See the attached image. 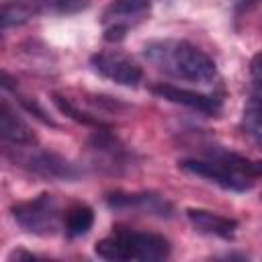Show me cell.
I'll return each mask as SVG.
<instances>
[{
    "mask_svg": "<svg viewBox=\"0 0 262 262\" xmlns=\"http://www.w3.org/2000/svg\"><path fill=\"white\" fill-rule=\"evenodd\" d=\"M149 0H111L100 16L104 39L111 43L123 41L131 29L149 18Z\"/></svg>",
    "mask_w": 262,
    "mask_h": 262,
    "instance_id": "obj_5",
    "label": "cell"
},
{
    "mask_svg": "<svg viewBox=\"0 0 262 262\" xmlns=\"http://www.w3.org/2000/svg\"><path fill=\"white\" fill-rule=\"evenodd\" d=\"M0 135L6 143H12L14 147H33L37 143L33 129L18 117L8 100H2L0 104Z\"/></svg>",
    "mask_w": 262,
    "mask_h": 262,
    "instance_id": "obj_12",
    "label": "cell"
},
{
    "mask_svg": "<svg viewBox=\"0 0 262 262\" xmlns=\"http://www.w3.org/2000/svg\"><path fill=\"white\" fill-rule=\"evenodd\" d=\"M51 100H53V104L57 106L59 113H63L66 117L74 119V121L80 123V125H90V127H96V129H98V127H106L104 121H102L94 111L82 108L74 98H70V96H66V94L53 92V94H51Z\"/></svg>",
    "mask_w": 262,
    "mask_h": 262,
    "instance_id": "obj_15",
    "label": "cell"
},
{
    "mask_svg": "<svg viewBox=\"0 0 262 262\" xmlns=\"http://www.w3.org/2000/svg\"><path fill=\"white\" fill-rule=\"evenodd\" d=\"M16 162L25 166L29 172H33L35 176H41L47 180H70L72 182L80 178L82 174V170L76 164L47 149H33L25 156H16Z\"/></svg>",
    "mask_w": 262,
    "mask_h": 262,
    "instance_id": "obj_8",
    "label": "cell"
},
{
    "mask_svg": "<svg viewBox=\"0 0 262 262\" xmlns=\"http://www.w3.org/2000/svg\"><path fill=\"white\" fill-rule=\"evenodd\" d=\"M20 258H29V260H33V258H37V254H33V252H25V250H14V252L8 256V260H20Z\"/></svg>",
    "mask_w": 262,
    "mask_h": 262,
    "instance_id": "obj_18",
    "label": "cell"
},
{
    "mask_svg": "<svg viewBox=\"0 0 262 262\" xmlns=\"http://www.w3.org/2000/svg\"><path fill=\"white\" fill-rule=\"evenodd\" d=\"M178 168L231 192L250 190L254 186V180L262 176V160H248L231 151H217L207 158L180 160Z\"/></svg>",
    "mask_w": 262,
    "mask_h": 262,
    "instance_id": "obj_2",
    "label": "cell"
},
{
    "mask_svg": "<svg viewBox=\"0 0 262 262\" xmlns=\"http://www.w3.org/2000/svg\"><path fill=\"white\" fill-rule=\"evenodd\" d=\"M186 217L199 233L213 235V237L227 239V242H231L235 237L237 221L231 217H225V215H219V213L207 211V209H188Z\"/></svg>",
    "mask_w": 262,
    "mask_h": 262,
    "instance_id": "obj_11",
    "label": "cell"
},
{
    "mask_svg": "<svg viewBox=\"0 0 262 262\" xmlns=\"http://www.w3.org/2000/svg\"><path fill=\"white\" fill-rule=\"evenodd\" d=\"M31 10L33 18L37 14H74L88 6V0H23Z\"/></svg>",
    "mask_w": 262,
    "mask_h": 262,
    "instance_id": "obj_16",
    "label": "cell"
},
{
    "mask_svg": "<svg viewBox=\"0 0 262 262\" xmlns=\"http://www.w3.org/2000/svg\"><path fill=\"white\" fill-rule=\"evenodd\" d=\"M106 207L121 213H141L151 217L170 219L174 217V205L158 192H111L106 194Z\"/></svg>",
    "mask_w": 262,
    "mask_h": 262,
    "instance_id": "obj_7",
    "label": "cell"
},
{
    "mask_svg": "<svg viewBox=\"0 0 262 262\" xmlns=\"http://www.w3.org/2000/svg\"><path fill=\"white\" fill-rule=\"evenodd\" d=\"M242 129L248 139L262 149V96H250L242 108Z\"/></svg>",
    "mask_w": 262,
    "mask_h": 262,
    "instance_id": "obj_13",
    "label": "cell"
},
{
    "mask_svg": "<svg viewBox=\"0 0 262 262\" xmlns=\"http://www.w3.org/2000/svg\"><path fill=\"white\" fill-rule=\"evenodd\" d=\"M90 66L96 74H100L102 78H106L119 86L135 88L143 80L141 66L131 55H127L119 49H106V51L94 53L90 57Z\"/></svg>",
    "mask_w": 262,
    "mask_h": 262,
    "instance_id": "obj_6",
    "label": "cell"
},
{
    "mask_svg": "<svg viewBox=\"0 0 262 262\" xmlns=\"http://www.w3.org/2000/svg\"><path fill=\"white\" fill-rule=\"evenodd\" d=\"M92 225H94V211L84 203L72 205L63 215V231L68 237H82L92 229Z\"/></svg>",
    "mask_w": 262,
    "mask_h": 262,
    "instance_id": "obj_14",
    "label": "cell"
},
{
    "mask_svg": "<svg viewBox=\"0 0 262 262\" xmlns=\"http://www.w3.org/2000/svg\"><path fill=\"white\" fill-rule=\"evenodd\" d=\"M88 149L94 162L111 172H119L121 168H127L133 160V154L104 127H98L94 131V135L88 141Z\"/></svg>",
    "mask_w": 262,
    "mask_h": 262,
    "instance_id": "obj_9",
    "label": "cell"
},
{
    "mask_svg": "<svg viewBox=\"0 0 262 262\" xmlns=\"http://www.w3.org/2000/svg\"><path fill=\"white\" fill-rule=\"evenodd\" d=\"M172 246L168 237L154 231H137L117 227L111 235L98 239L94 244V254L104 260H121V262H156L168 258Z\"/></svg>",
    "mask_w": 262,
    "mask_h": 262,
    "instance_id": "obj_3",
    "label": "cell"
},
{
    "mask_svg": "<svg viewBox=\"0 0 262 262\" xmlns=\"http://www.w3.org/2000/svg\"><path fill=\"white\" fill-rule=\"evenodd\" d=\"M10 215L20 229L33 235H55L63 227V215L59 199L49 192H41L35 199L20 201L10 207Z\"/></svg>",
    "mask_w": 262,
    "mask_h": 262,
    "instance_id": "obj_4",
    "label": "cell"
},
{
    "mask_svg": "<svg viewBox=\"0 0 262 262\" xmlns=\"http://www.w3.org/2000/svg\"><path fill=\"white\" fill-rule=\"evenodd\" d=\"M151 92L168 102H174V104H182L186 108H192V111H199L203 115H209V117H215L221 113V98L219 96H213V94H203V92H196V90H188V88H180V86H174V84H166V82H158L156 86H151Z\"/></svg>",
    "mask_w": 262,
    "mask_h": 262,
    "instance_id": "obj_10",
    "label": "cell"
},
{
    "mask_svg": "<svg viewBox=\"0 0 262 262\" xmlns=\"http://www.w3.org/2000/svg\"><path fill=\"white\" fill-rule=\"evenodd\" d=\"M250 76L258 88H262V51L250 59Z\"/></svg>",
    "mask_w": 262,
    "mask_h": 262,
    "instance_id": "obj_17",
    "label": "cell"
},
{
    "mask_svg": "<svg viewBox=\"0 0 262 262\" xmlns=\"http://www.w3.org/2000/svg\"><path fill=\"white\" fill-rule=\"evenodd\" d=\"M145 59L170 78L213 84L217 80V66L209 53L184 39H154L143 45Z\"/></svg>",
    "mask_w": 262,
    "mask_h": 262,
    "instance_id": "obj_1",
    "label": "cell"
}]
</instances>
